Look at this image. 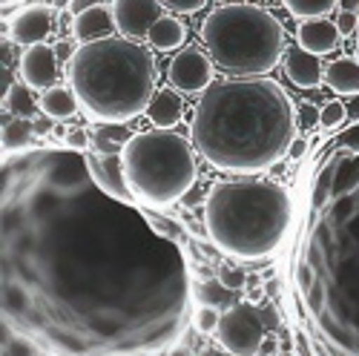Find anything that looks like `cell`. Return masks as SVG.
<instances>
[{"instance_id": "1", "label": "cell", "mask_w": 359, "mask_h": 356, "mask_svg": "<svg viewBox=\"0 0 359 356\" xmlns=\"http://www.w3.org/2000/svg\"><path fill=\"white\" fill-rule=\"evenodd\" d=\"M26 153L4 164L6 328L55 356L170 345L187 310V271L170 233L107 196L83 153Z\"/></svg>"}, {"instance_id": "2", "label": "cell", "mask_w": 359, "mask_h": 356, "mask_svg": "<svg viewBox=\"0 0 359 356\" xmlns=\"http://www.w3.org/2000/svg\"><path fill=\"white\" fill-rule=\"evenodd\" d=\"M299 285L327 356H359V156L319 190Z\"/></svg>"}, {"instance_id": "3", "label": "cell", "mask_w": 359, "mask_h": 356, "mask_svg": "<svg viewBox=\"0 0 359 356\" xmlns=\"http://www.w3.org/2000/svg\"><path fill=\"white\" fill-rule=\"evenodd\" d=\"M193 144L204 161L236 175L276 167L299 138V107L273 78H227L201 93Z\"/></svg>"}, {"instance_id": "4", "label": "cell", "mask_w": 359, "mask_h": 356, "mask_svg": "<svg viewBox=\"0 0 359 356\" xmlns=\"http://www.w3.org/2000/svg\"><path fill=\"white\" fill-rule=\"evenodd\" d=\"M67 81L93 124H130L158 93V67L138 41L109 35L75 49L67 61Z\"/></svg>"}, {"instance_id": "5", "label": "cell", "mask_w": 359, "mask_h": 356, "mask_svg": "<svg viewBox=\"0 0 359 356\" xmlns=\"http://www.w3.org/2000/svg\"><path fill=\"white\" fill-rule=\"evenodd\" d=\"M293 221L290 193L264 178L219 182L204 198V224L210 242L238 259L256 261L273 256Z\"/></svg>"}, {"instance_id": "6", "label": "cell", "mask_w": 359, "mask_h": 356, "mask_svg": "<svg viewBox=\"0 0 359 356\" xmlns=\"http://www.w3.org/2000/svg\"><path fill=\"white\" fill-rule=\"evenodd\" d=\"M201 41L219 69L236 78H262L285 57V26L264 6L230 0L201 23Z\"/></svg>"}, {"instance_id": "7", "label": "cell", "mask_w": 359, "mask_h": 356, "mask_svg": "<svg viewBox=\"0 0 359 356\" xmlns=\"http://www.w3.org/2000/svg\"><path fill=\"white\" fill-rule=\"evenodd\" d=\"M121 158L133 198L153 210H164L182 201L198 182L193 141L172 130L133 132Z\"/></svg>"}, {"instance_id": "8", "label": "cell", "mask_w": 359, "mask_h": 356, "mask_svg": "<svg viewBox=\"0 0 359 356\" xmlns=\"http://www.w3.org/2000/svg\"><path fill=\"white\" fill-rule=\"evenodd\" d=\"M264 336H267V328L250 302L230 305L222 313L219 331H216L219 345L233 356H262Z\"/></svg>"}, {"instance_id": "9", "label": "cell", "mask_w": 359, "mask_h": 356, "mask_svg": "<svg viewBox=\"0 0 359 356\" xmlns=\"http://www.w3.org/2000/svg\"><path fill=\"white\" fill-rule=\"evenodd\" d=\"M213 75H216V61L210 57V52H204L198 46H184L178 55H172V61L167 67L170 86H175L184 95L207 93L216 83Z\"/></svg>"}, {"instance_id": "10", "label": "cell", "mask_w": 359, "mask_h": 356, "mask_svg": "<svg viewBox=\"0 0 359 356\" xmlns=\"http://www.w3.org/2000/svg\"><path fill=\"white\" fill-rule=\"evenodd\" d=\"M112 15L115 29L124 38L144 41L149 38V29L164 18V4L161 0H112Z\"/></svg>"}, {"instance_id": "11", "label": "cell", "mask_w": 359, "mask_h": 356, "mask_svg": "<svg viewBox=\"0 0 359 356\" xmlns=\"http://www.w3.org/2000/svg\"><path fill=\"white\" fill-rule=\"evenodd\" d=\"M83 161L89 167V175L93 182L112 198L118 201H135L133 190L127 184V175H124V158L121 153H95V150H86Z\"/></svg>"}, {"instance_id": "12", "label": "cell", "mask_w": 359, "mask_h": 356, "mask_svg": "<svg viewBox=\"0 0 359 356\" xmlns=\"http://www.w3.org/2000/svg\"><path fill=\"white\" fill-rule=\"evenodd\" d=\"M57 52L49 43H35L26 46L20 55V78L23 83H29L35 93H46V89L57 86V78H61V67H57Z\"/></svg>"}, {"instance_id": "13", "label": "cell", "mask_w": 359, "mask_h": 356, "mask_svg": "<svg viewBox=\"0 0 359 356\" xmlns=\"http://www.w3.org/2000/svg\"><path fill=\"white\" fill-rule=\"evenodd\" d=\"M55 26V12L52 6L35 4V6H26L12 18V41L20 46H35L43 43Z\"/></svg>"}, {"instance_id": "14", "label": "cell", "mask_w": 359, "mask_h": 356, "mask_svg": "<svg viewBox=\"0 0 359 356\" xmlns=\"http://www.w3.org/2000/svg\"><path fill=\"white\" fill-rule=\"evenodd\" d=\"M342 41V32L334 20L327 18H311V20H299L296 29V43L311 55H327L334 52Z\"/></svg>"}, {"instance_id": "15", "label": "cell", "mask_w": 359, "mask_h": 356, "mask_svg": "<svg viewBox=\"0 0 359 356\" xmlns=\"http://www.w3.org/2000/svg\"><path fill=\"white\" fill-rule=\"evenodd\" d=\"M282 67H285L287 81L299 89H313V86L325 83V69H322L319 55H311L302 46L287 49L282 57Z\"/></svg>"}, {"instance_id": "16", "label": "cell", "mask_w": 359, "mask_h": 356, "mask_svg": "<svg viewBox=\"0 0 359 356\" xmlns=\"http://www.w3.org/2000/svg\"><path fill=\"white\" fill-rule=\"evenodd\" d=\"M115 29V15H112V4H101L93 6L81 15L72 18V38L78 43H89V41H101L109 38Z\"/></svg>"}, {"instance_id": "17", "label": "cell", "mask_w": 359, "mask_h": 356, "mask_svg": "<svg viewBox=\"0 0 359 356\" xmlns=\"http://www.w3.org/2000/svg\"><path fill=\"white\" fill-rule=\"evenodd\" d=\"M147 115L156 130H172L184 118V98L175 86H161L147 107Z\"/></svg>"}, {"instance_id": "18", "label": "cell", "mask_w": 359, "mask_h": 356, "mask_svg": "<svg viewBox=\"0 0 359 356\" xmlns=\"http://www.w3.org/2000/svg\"><path fill=\"white\" fill-rule=\"evenodd\" d=\"M38 107L46 118H52V121H69V118L78 115L81 104H78V95L72 93V86H52L46 89V93H41L38 98Z\"/></svg>"}, {"instance_id": "19", "label": "cell", "mask_w": 359, "mask_h": 356, "mask_svg": "<svg viewBox=\"0 0 359 356\" xmlns=\"http://www.w3.org/2000/svg\"><path fill=\"white\" fill-rule=\"evenodd\" d=\"M325 83L337 95H359V61L351 55H342L325 69Z\"/></svg>"}, {"instance_id": "20", "label": "cell", "mask_w": 359, "mask_h": 356, "mask_svg": "<svg viewBox=\"0 0 359 356\" xmlns=\"http://www.w3.org/2000/svg\"><path fill=\"white\" fill-rule=\"evenodd\" d=\"M35 135H38V127L32 118H6L4 121V153L15 156V153L35 150Z\"/></svg>"}, {"instance_id": "21", "label": "cell", "mask_w": 359, "mask_h": 356, "mask_svg": "<svg viewBox=\"0 0 359 356\" xmlns=\"http://www.w3.org/2000/svg\"><path fill=\"white\" fill-rule=\"evenodd\" d=\"M147 41H149V46L158 49V52H172L178 46H184L187 26L178 20V18H172V15H164L153 29H149V38Z\"/></svg>"}, {"instance_id": "22", "label": "cell", "mask_w": 359, "mask_h": 356, "mask_svg": "<svg viewBox=\"0 0 359 356\" xmlns=\"http://www.w3.org/2000/svg\"><path fill=\"white\" fill-rule=\"evenodd\" d=\"M133 138L127 124H95L89 127V150L95 153H124V144Z\"/></svg>"}, {"instance_id": "23", "label": "cell", "mask_w": 359, "mask_h": 356, "mask_svg": "<svg viewBox=\"0 0 359 356\" xmlns=\"http://www.w3.org/2000/svg\"><path fill=\"white\" fill-rule=\"evenodd\" d=\"M4 109L12 118H35V109H41L35 104L32 86L29 83H12V89L4 95Z\"/></svg>"}, {"instance_id": "24", "label": "cell", "mask_w": 359, "mask_h": 356, "mask_svg": "<svg viewBox=\"0 0 359 356\" xmlns=\"http://www.w3.org/2000/svg\"><path fill=\"white\" fill-rule=\"evenodd\" d=\"M282 4L296 20H311V18H327L342 0H282Z\"/></svg>"}, {"instance_id": "25", "label": "cell", "mask_w": 359, "mask_h": 356, "mask_svg": "<svg viewBox=\"0 0 359 356\" xmlns=\"http://www.w3.org/2000/svg\"><path fill=\"white\" fill-rule=\"evenodd\" d=\"M230 287L222 285V279H207L196 287V302L198 305H207V308H219V310H227L230 308Z\"/></svg>"}, {"instance_id": "26", "label": "cell", "mask_w": 359, "mask_h": 356, "mask_svg": "<svg viewBox=\"0 0 359 356\" xmlns=\"http://www.w3.org/2000/svg\"><path fill=\"white\" fill-rule=\"evenodd\" d=\"M319 109H322V115H319L322 130H339L348 121V104H342V101H331V104H325Z\"/></svg>"}, {"instance_id": "27", "label": "cell", "mask_w": 359, "mask_h": 356, "mask_svg": "<svg viewBox=\"0 0 359 356\" xmlns=\"http://www.w3.org/2000/svg\"><path fill=\"white\" fill-rule=\"evenodd\" d=\"M219 322H222L219 308L198 305V310H196V331H198V334H204V336L216 334V331H219Z\"/></svg>"}, {"instance_id": "28", "label": "cell", "mask_w": 359, "mask_h": 356, "mask_svg": "<svg viewBox=\"0 0 359 356\" xmlns=\"http://www.w3.org/2000/svg\"><path fill=\"white\" fill-rule=\"evenodd\" d=\"M219 279H222V285L230 287V290L245 287V282H248L245 271H242L238 264H219Z\"/></svg>"}, {"instance_id": "29", "label": "cell", "mask_w": 359, "mask_h": 356, "mask_svg": "<svg viewBox=\"0 0 359 356\" xmlns=\"http://www.w3.org/2000/svg\"><path fill=\"white\" fill-rule=\"evenodd\" d=\"M64 146H69V150H78V153H86L89 150V130H81V127L67 130Z\"/></svg>"}, {"instance_id": "30", "label": "cell", "mask_w": 359, "mask_h": 356, "mask_svg": "<svg viewBox=\"0 0 359 356\" xmlns=\"http://www.w3.org/2000/svg\"><path fill=\"white\" fill-rule=\"evenodd\" d=\"M167 9H172L175 15H196L207 6V0H161Z\"/></svg>"}, {"instance_id": "31", "label": "cell", "mask_w": 359, "mask_h": 356, "mask_svg": "<svg viewBox=\"0 0 359 356\" xmlns=\"http://www.w3.org/2000/svg\"><path fill=\"white\" fill-rule=\"evenodd\" d=\"M337 144L342 146V150H348V153L359 156V121H353V127H351V130H345V132L337 138Z\"/></svg>"}, {"instance_id": "32", "label": "cell", "mask_w": 359, "mask_h": 356, "mask_svg": "<svg viewBox=\"0 0 359 356\" xmlns=\"http://www.w3.org/2000/svg\"><path fill=\"white\" fill-rule=\"evenodd\" d=\"M337 26H339V32H342V38H348V35H353V32H359V15L356 12H339L337 15Z\"/></svg>"}, {"instance_id": "33", "label": "cell", "mask_w": 359, "mask_h": 356, "mask_svg": "<svg viewBox=\"0 0 359 356\" xmlns=\"http://www.w3.org/2000/svg\"><path fill=\"white\" fill-rule=\"evenodd\" d=\"M299 130H308V127H313V124H319V115H322V109H316L313 104H302L299 107Z\"/></svg>"}, {"instance_id": "34", "label": "cell", "mask_w": 359, "mask_h": 356, "mask_svg": "<svg viewBox=\"0 0 359 356\" xmlns=\"http://www.w3.org/2000/svg\"><path fill=\"white\" fill-rule=\"evenodd\" d=\"M101 4H107V0H72V4H69V15L75 18V15L86 12V9H93V6H101Z\"/></svg>"}, {"instance_id": "35", "label": "cell", "mask_w": 359, "mask_h": 356, "mask_svg": "<svg viewBox=\"0 0 359 356\" xmlns=\"http://www.w3.org/2000/svg\"><path fill=\"white\" fill-rule=\"evenodd\" d=\"M259 316H262V322H264L267 331H276V328H279V313H276V308H264V310H259Z\"/></svg>"}, {"instance_id": "36", "label": "cell", "mask_w": 359, "mask_h": 356, "mask_svg": "<svg viewBox=\"0 0 359 356\" xmlns=\"http://www.w3.org/2000/svg\"><path fill=\"white\" fill-rule=\"evenodd\" d=\"M264 293H267V290H264L259 282H250V285H248V302H250V305L262 302V296H264Z\"/></svg>"}, {"instance_id": "37", "label": "cell", "mask_w": 359, "mask_h": 356, "mask_svg": "<svg viewBox=\"0 0 359 356\" xmlns=\"http://www.w3.org/2000/svg\"><path fill=\"white\" fill-rule=\"evenodd\" d=\"M279 353V339L276 336H264L262 342V356H276Z\"/></svg>"}, {"instance_id": "38", "label": "cell", "mask_w": 359, "mask_h": 356, "mask_svg": "<svg viewBox=\"0 0 359 356\" xmlns=\"http://www.w3.org/2000/svg\"><path fill=\"white\" fill-rule=\"evenodd\" d=\"M305 150H308V144H305V138H296V141H293V146H290V153H287V156H290L293 161H299V158H302V156H305Z\"/></svg>"}, {"instance_id": "39", "label": "cell", "mask_w": 359, "mask_h": 356, "mask_svg": "<svg viewBox=\"0 0 359 356\" xmlns=\"http://www.w3.org/2000/svg\"><path fill=\"white\" fill-rule=\"evenodd\" d=\"M345 12H359V0H342V4H339Z\"/></svg>"}, {"instance_id": "40", "label": "cell", "mask_w": 359, "mask_h": 356, "mask_svg": "<svg viewBox=\"0 0 359 356\" xmlns=\"http://www.w3.org/2000/svg\"><path fill=\"white\" fill-rule=\"evenodd\" d=\"M201 356H233V353H227L224 348H213V350H204Z\"/></svg>"}, {"instance_id": "41", "label": "cell", "mask_w": 359, "mask_h": 356, "mask_svg": "<svg viewBox=\"0 0 359 356\" xmlns=\"http://www.w3.org/2000/svg\"><path fill=\"white\" fill-rule=\"evenodd\" d=\"M353 98H356V101L351 104V107H353V121H359V95H353Z\"/></svg>"}, {"instance_id": "42", "label": "cell", "mask_w": 359, "mask_h": 356, "mask_svg": "<svg viewBox=\"0 0 359 356\" xmlns=\"http://www.w3.org/2000/svg\"><path fill=\"white\" fill-rule=\"evenodd\" d=\"M69 4H72V0H55V6H57V9H69Z\"/></svg>"}, {"instance_id": "43", "label": "cell", "mask_w": 359, "mask_h": 356, "mask_svg": "<svg viewBox=\"0 0 359 356\" xmlns=\"http://www.w3.org/2000/svg\"><path fill=\"white\" fill-rule=\"evenodd\" d=\"M170 356H187V350H184V348H175Z\"/></svg>"}, {"instance_id": "44", "label": "cell", "mask_w": 359, "mask_h": 356, "mask_svg": "<svg viewBox=\"0 0 359 356\" xmlns=\"http://www.w3.org/2000/svg\"><path fill=\"white\" fill-rule=\"evenodd\" d=\"M276 356H293V353H290V350H287V353H276Z\"/></svg>"}, {"instance_id": "45", "label": "cell", "mask_w": 359, "mask_h": 356, "mask_svg": "<svg viewBox=\"0 0 359 356\" xmlns=\"http://www.w3.org/2000/svg\"><path fill=\"white\" fill-rule=\"evenodd\" d=\"M356 49H359V32H356Z\"/></svg>"}]
</instances>
